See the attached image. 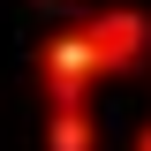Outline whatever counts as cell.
Returning a JSON list of instances; mask_svg holds the SVG:
<instances>
[{
    "mask_svg": "<svg viewBox=\"0 0 151 151\" xmlns=\"http://www.w3.org/2000/svg\"><path fill=\"white\" fill-rule=\"evenodd\" d=\"M38 83H45V113L53 106H91V83H98V60L76 30H53L45 53H38Z\"/></svg>",
    "mask_w": 151,
    "mask_h": 151,
    "instance_id": "obj_2",
    "label": "cell"
},
{
    "mask_svg": "<svg viewBox=\"0 0 151 151\" xmlns=\"http://www.w3.org/2000/svg\"><path fill=\"white\" fill-rule=\"evenodd\" d=\"M136 151H151V121H144V129H136Z\"/></svg>",
    "mask_w": 151,
    "mask_h": 151,
    "instance_id": "obj_4",
    "label": "cell"
},
{
    "mask_svg": "<svg viewBox=\"0 0 151 151\" xmlns=\"http://www.w3.org/2000/svg\"><path fill=\"white\" fill-rule=\"evenodd\" d=\"M68 30L91 45L98 76H129L136 60L151 53V15H144V8H91V15H76Z\"/></svg>",
    "mask_w": 151,
    "mask_h": 151,
    "instance_id": "obj_1",
    "label": "cell"
},
{
    "mask_svg": "<svg viewBox=\"0 0 151 151\" xmlns=\"http://www.w3.org/2000/svg\"><path fill=\"white\" fill-rule=\"evenodd\" d=\"M45 151H98L91 106H53V113H45Z\"/></svg>",
    "mask_w": 151,
    "mask_h": 151,
    "instance_id": "obj_3",
    "label": "cell"
}]
</instances>
